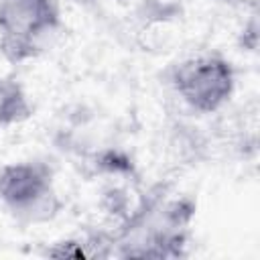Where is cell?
<instances>
[{
    "instance_id": "1",
    "label": "cell",
    "mask_w": 260,
    "mask_h": 260,
    "mask_svg": "<svg viewBox=\"0 0 260 260\" xmlns=\"http://www.w3.org/2000/svg\"><path fill=\"white\" fill-rule=\"evenodd\" d=\"M61 28L59 0H0V53L10 63L39 57Z\"/></svg>"
},
{
    "instance_id": "2",
    "label": "cell",
    "mask_w": 260,
    "mask_h": 260,
    "mask_svg": "<svg viewBox=\"0 0 260 260\" xmlns=\"http://www.w3.org/2000/svg\"><path fill=\"white\" fill-rule=\"evenodd\" d=\"M0 203L22 223L51 221L63 209L53 169L37 158L0 167Z\"/></svg>"
},
{
    "instance_id": "3",
    "label": "cell",
    "mask_w": 260,
    "mask_h": 260,
    "mask_svg": "<svg viewBox=\"0 0 260 260\" xmlns=\"http://www.w3.org/2000/svg\"><path fill=\"white\" fill-rule=\"evenodd\" d=\"M169 83L193 112L215 114L236 91V69L219 53H201L173 65Z\"/></svg>"
},
{
    "instance_id": "4",
    "label": "cell",
    "mask_w": 260,
    "mask_h": 260,
    "mask_svg": "<svg viewBox=\"0 0 260 260\" xmlns=\"http://www.w3.org/2000/svg\"><path fill=\"white\" fill-rule=\"evenodd\" d=\"M30 116L32 104L24 87L10 77H0V130L26 122Z\"/></svg>"
}]
</instances>
